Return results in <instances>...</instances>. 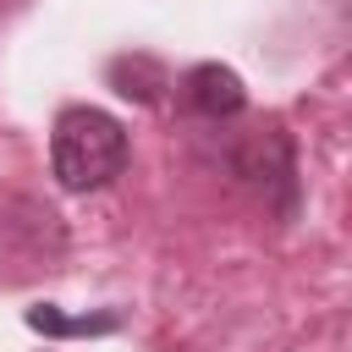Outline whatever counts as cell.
I'll use <instances>...</instances> for the list:
<instances>
[{
  "instance_id": "7a4b0ae2",
  "label": "cell",
  "mask_w": 352,
  "mask_h": 352,
  "mask_svg": "<svg viewBox=\"0 0 352 352\" xmlns=\"http://www.w3.org/2000/svg\"><path fill=\"white\" fill-rule=\"evenodd\" d=\"M182 104L192 110V116H209V121H220V116H236L242 104H248V88H242V77L231 72V66H192L187 77H182Z\"/></svg>"
},
{
  "instance_id": "3957f363",
  "label": "cell",
  "mask_w": 352,
  "mask_h": 352,
  "mask_svg": "<svg viewBox=\"0 0 352 352\" xmlns=\"http://www.w3.org/2000/svg\"><path fill=\"white\" fill-rule=\"evenodd\" d=\"M28 324L44 330V336H104V330L121 324V314H82V319H72L55 302H38V308H28Z\"/></svg>"
},
{
  "instance_id": "6da1fadb",
  "label": "cell",
  "mask_w": 352,
  "mask_h": 352,
  "mask_svg": "<svg viewBox=\"0 0 352 352\" xmlns=\"http://www.w3.org/2000/svg\"><path fill=\"white\" fill-rule=\"evenodd\" d=\"M126 126L94 104H72L50 132V170L66 192H94L126 170Z\"/></svg>"
}]
</instances>
